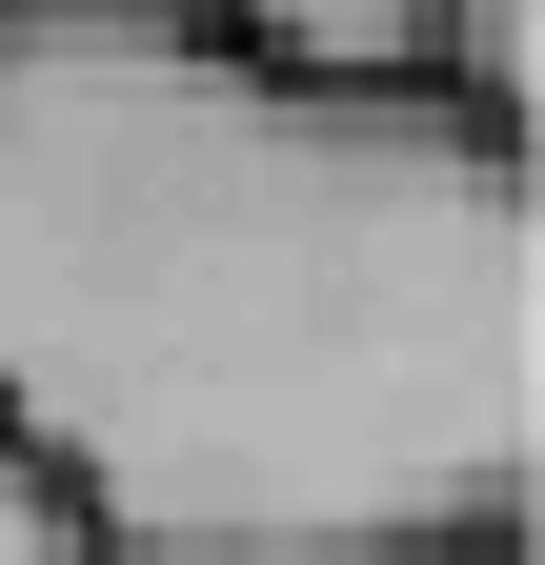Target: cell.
Wrapping results in <instances>:
<instances>
[{
    "label": "cell",
    "instance_id": "cell-5",
    "mask_svg": "<svg viewBox=\"0 0 545 565\" xmlns=\"http://www.w3.org/2000/svg\"><path fill=\"white\" fill-rule=\"evenodd\" d=\"M445 565H525V545H445Z\"/></svg>",
    "mask_w": 545,
    "mask_h": 565
},
{
    "label": "cell",
    "instance_id": "cell-3",
    "mask_svg": "<svg viewBox=\"0 0 545 565\" xmlns=\"http://www.w3.org/2000/svg\"><path fill=\"white\" fill-rule=\"evenodd\" d=\"M525 102H545V0H445V121L525 141Z\"/></svg>",
    "mask_w": 545,
    "mask_h": 565
},
{
    "label": "cell",
    "instance_id": "cell-1",
    "mask_svg": "<svg viewBox=\"0 0 545 565\" xmlns=\"http://www.w3.org/2000/svg\"><path fill=\"white\" fill-rule=\"evenodd\" d=\"M0 445L101 565L525 545V141L445 102H284L202 0H0Z\"/></svg>",
    "mask_w": 545,
    "mask_h": 565
},
{
    "label": "cell",
    "instance_id": "cell-2",
    "mask_svg": "<svg viewBox=\"0 0 545 565\" xmlns=\"http://www.w3.org/2000/svg\"><path fill=\"white\" fill-rule=\"evenodd\" d=\"M202 41L284 102H445V0H202Z\"/></svg>",
    "mask_w": 545,
    "mask_h": 565
},
{
    "label": "cell",
    "instance_id": "cell-4",
    "mask_svg": "<svg viewBox=\"0 0 545 565\" xmlns=\"http://www.w3.org/2000/svg\"><path fill=\"white\" fill-rule=\"evenodd\" d=\"M0 565H101V545H82V505H61L21 445H0Z\"/></svg>",
    "mask_w": 545,
    "mask_h": 565
}]
</instances>
